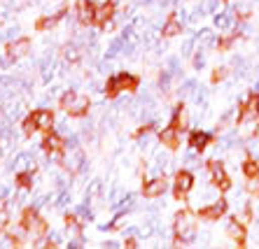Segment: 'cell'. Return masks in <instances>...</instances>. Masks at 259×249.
<instances>
[{
	"instance_id": "6da1fadb",
	"label": "cell",
	"mask_w": 259,
	"mask_h": 249,
	"mask_svg": "<svg viewBox=\"0 0 259 249\" xmlns=\"http://www.w3.org/2000/svg\"><path fill=\"white\" fill-rule=\"evenodd\" d=\"M196 217H199V214H192L189 210H180V212L175 214L173 233L180 237V240H185V242L194 240L196 233H199V228H196Z\"/></svg>"
},
{
	"instance_id": "7a4b0ae2",
	"label": "cell",
	"mask_w": 259,
	"mask_h": 249,
	"mask_svg": "<svg viewBox=\"0 0 259 249\" xmlns=\"http://www.w3.org/2000/svg\"><path fill=\"white\" fill-rule=\"evenodd\" d=\"M61 107L66 109L68 116H75V119H79V116H87L89 114V107H91V100L87 96H79L77 91H66L63 96H61Z\"/></svg>"
},
{
	"instance_id": "3957f363",
	"label": "cell",
	"mask_w": 259,
	"mask_h": 249,
	"mask_svg": "<svg viewBox=\"0 0 259 249\" xmlns=\"http://www.w3.org/2000/svg\"><path fill=\"white\" fill-rule=\"evenodd\" d=\"M138 77L136 75H128V73H119L115 77H110L105 82V96L108 98H117L121 91H136L138 89Z\"/></svg>"
},
{
	"instance_id": "277c9868",
	"label": "cell",
	"mask_w": 259,
	"mask_h": 249,
	"mask_svg": "<svg viewBox=\"0 0 259 249\" xmlns=\"http://www.w3.org/2000/svg\"><path fill=\"white\" fill-rule=\"evenodd\" d=\"M21 228L26 233H30L33 237H45L49 233V226L40 214H37L35 207H26L24 214H21Z\"/></svg>"
},
{
	"instance_id": "5b68a950",
	"label": "cell",
	"mask_w": 259,
	"mask_h": 249,
	"mask_svg": "<svg viewBox=\"0 0 259 249\" xmlns=\"http://www.w3.org/2000/svg\"><path fill=\"white\" fill-rule=\"evenodd\" d=\"M259 119V93H250L247 100L241 105L238 109V126H245V123H257Z\"/></svg>"
},
{
	"instance_id": "8992f818",
	"label": "cell",
	"mask_w": 259,
	"mask_h": 249,
	"mask_svg": "<svg viewBox=\"0 0 259 249\" xmlns=\"http://www.w3.org/2000/svg\"><path fill=\"white\" fill-rule=\"evenodd\" d=\"M208 172H210L212 184H215L222 194H227L231 189V179H229V175H227V170H224L222 161H208Z\"/></svg>"
},
{
	"instance_id": "52a82bcc",
	"label": "cell",
	"mask_w": 259,
	"mask_h": 249,
	"mask_svg": "<svg viewBox=\"0 0 259 249\" xmlns=\"http://www.w3.org/2000/svg\"><path fill=\"white\" fill-rule=\"evenodd\" d=\"M194 186V175L189 170H178V175H175V184H173V196L178 198V201H182V198H187V194L192 191Z\"/></svg>"
},
{
	"instance_id": "ba28073f",
	"label": "cell",
	"mask_w": 259,
	"mask_h": 249,
	"mask_svg": "<svg viewBox=\"0 0 259 249\" xmlns=\"http://www.w3.org/2000/svg\"><path fill=\"white\" fill-rule=\"evenodd\" d=\"M30 47H33V42H30L28 37H19V40L7 44V58L10 61H19V58H24V56L30 54Z\"/></svg>"
},
{
	"instance_id": "9c48e42d",
	"label": "cell",
	"mask_w": 259,
	"mask_h": 249,
	"mask_svg": "<svg viewBox=\"0 0 259 249\" xmlns=\"http://www.w3.org/2000/svg\"><path fill=\"white\" fill-rule=\"evenodd\" d=\"M166 189H168V182H166V177H152L147 182L143 184V196L145 198H159V196L166 194Z\"/></svg>"
},
{
	"instance_id": "30bf717a",
	"label": "cell",
	"mask_w": 259,
	"mask_h": 249,
	"mask_svg": "<svg viewBox=\"0 0 259 249\" xmlns=\"http://www.w3.org/2000/svg\"><path fill=\"white\" fill-rule=\"evenodd\" d=\"M96 19V5L94 0H77V21L82 26H91Z\"/></svg>"
},
{
	"instance_id": "8fae6325",
	"label": "cell",
	"mask_w": 259,
	"mask_h": 249,
	"mask_svg": "<svg viewBox=\"0 0 259 249\" xmlns=\"http://www.w3.org/2000/svg\"><path fill=\"white\" fill-rule=\"evenodd\" d=\"M227 214V201H215L212 205H205L199 210V217L205 219V221H217Z\"/></svg>"
},
{
	"instance_id": "7c38bea8",
	"label": "cell",
	"mask_w": 259,
	"mask_h": 249,
	"mask_svg": "<svg viewBox=\"0 0 259 249\" xmlns=\"http://www.w3.org/2000/svg\"><path fill=\"white\" fill-rule=\"evenodd\" d=\"M42 147L47 154H56V156H61V154H66V140L61 138V135L56 133H47L42 140Z\"/></svg>"
},
{
	"instance_id": "4fadbf2b",
	"label": "cell",
	"mask_w": 259,
	"mask_h": 249,
	"mask_svg": "<svg viewBox=\"0 0 259 249\" xmlns=\"http://www.w3.org/2000/svg\"><path fill=\"white\" fill-rule=\"evenodd\" d=\"M112 17H115V5H112V0L101 3V5H96V19H94V24L105 28V24L112 21Z\"/></svg>"
},
{
	"instance_id": "5bb4252c",
	"label": "cell",
	"mask_w": 259,
	"mask_h": 249,
	"mask_svg": "<svg viewBox=\"0 0 259 249\" xmlns=\"http://www.w3.org/2000/svg\"><path fill=\"white\" fill-rule=\"evenodd\" d=\"M159 142H161L163 147H168V149H178V147H180V131L175 126L163 128L161 133H159Z\"/></svg>"
},
{
	"instance_id": "9a60e30c",
	"label": "cell",
	"mask_w": 259,
	"mask_h": 249,
	"mask_svg": "<svg viewBox=\"0 0 259 249\" xmlns=\"http://www.w3.org/2000/svg\"><path fill=\"white\" fill-rule=\"evenodd\" d=\"M212 142V135L205 133V131H192V135H189V147H192L194 152H203L205 147Z\"/></svg>"
},
{
	"instance_id": "2e32d148",
	"label": "cell",
	"mask_w": 259,
	"mask_h": 249,
	"mask_svg": "<svg viewBox=\"0 0 259 249\" xmlns=\"http://www.w3.org/2000/svg\"><path fill=\"white\" fill-rule=\"evenodd\" d=\"M30 114L37 123V131H52V126H54V112L52 109H35Z\"/></svg>"
},
{
	"instance_id": "e0dca14e",
	"label": "cell",
	"mask_w": 259,
	"mask_h": 249,
	"mask_svg": "<svg viewBox=\"0 0 259 249\" xmlns=\"http://www.w3.org/2000/svg\"><path fill=\"white\" fill-rule=\"evenodd\" d=\"M227 233H229V235L234 237V240L241 244V247L245 244V224H243V221H238L236 217L229 221V226H227Z\"/></svg>"
},
{
	"instance_id": "ac0fdd59",
	"label": "cell",
	"mask_w": 259,
	"mask_h": 249,
	"mask_svg": "<svg viewBox=\"0 0 259 249\" xmlns=\"http://www.w3.org/2000/svg\"><path fill=\"white\" fill-rule=\"evenodd\" d=\"M163 37H175V35H180L182 33V24H180V19H178V14H170L168 21L163 24Z\"/></svg>"
},
{
	"instance_id": "d6986e66",
	"label": "cell",
	"mask_w": 259,
	"mask_h": 249,
	"mask_svg": "<svg viewBox=\"0 0 259 249\" xmlns=\"http://www.w3.org/2000/svg\"><path fill=\"white\" fill-rule=\"evenodd\" d=\"M61 17H63V12L54 14V17H42V19H37L35 28H37V31H49V28H56V26H59V21H61Z\"/></svg>"
},
{
	"instance_id": "ffe728a7",
	"label": "cell",
	"mask_w": 259,
	"mask_h": 249,
	"mask_svg": "<svg viewBox=\"0 0 259 249\" xmlns=\"http://www.w3.org/2000/svg\"><path fill=\"white\" fill-rule=\"evenodd\" d=\"M243 175L245 177H257L259 175V161L257 158H245V161H243Z\"/></svg>"
},
{
	"instance_id": "44dd1931",
	"label": "cell",
	"mask_w": 259,
	"mask_h": 249,
	"mask_svg": "<svg viewBox=\"0 0 259 249\" xmlns=\"http://www.w3.org/2000/svg\"><path fill=\"white\" fill-rule=\"evenodd\" d=\"M37 131V123H35V119H33V114H28L24 119V135L26 138H33V133Z\"/></svg>"
},
{
	"instance_id": "7402d4cb",
	"label": "cell",
	"mask_w": 259,
	"mask_h": 249,
	"mask_svg": "<svg viewBox=\"0 0 259 249\" xmlns=\"http://www.w3.org/2000/svg\"><path fill=\"white\" fill-rule=\"evenodd\" d=\"M17 184L21 189H30V186H33V175H30V170L19 172V175H17Z\"/></svg>"
},
{
	"instance_id": "603a6c76",
	"label": "cell",
	"mask_w": 259,
	"mask_h": 249,
	"mask_svg": "<svg viewBox=\"0 0 259 249\" xmlns=\"http://www.w3.org/2000/svg\"><path fill=\"white\" fill-rule=\"evenodd\" d=\"M245 191H247L250 196H259V175H257V177H247Z\"/></svg>"
},
{
	"instance_id": "cb8c5ba5",
	"label": "cell",
	"mask_w": 259,
	"mask_h": 249,
	"mask_svg": "<svg viewBox=\"0 0 259 249\" xmlns=\"http://www.w3.org/2000/svg\"><path fill=\"white\" fill-rule=\"evenodd\" d=\"M215 26L220 28V31L231 28V14H220V17H215Z\"/></svg>"
},
{
	"instance_id": "d4e9b609",
	"label": "cell",
	"mask_w": 259,
	"mask_h": 249,
	"mask_svg": "<svg viewBox=\"0 0 259 249\" xmlns=\"http://www.w3.org/2000/svg\"><path fill=\"white\" fill-rule=\"evenodd\" d=\"M224 77H227V68H217L215 73H212V84H220Z\"/></svg>"
}]
</instances>
